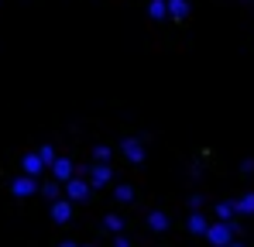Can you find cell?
<instances>
[{
	"instance_id": "6da1fadb",
	"label": "cell",
	"mask_w": 254,
	"mask_h": 247,
	"mask_svg": "<svg viewBox=\"0 0 254 247\" xmlns=\"http://www.w3.org/2000/svg\"><path fill=\"white\" fill-rule=\"evenodd\" d=\"M237 234H241V223L234 220V223H223V220H216V223H210V234H206V241H210L213 247H230L234 241H237Z\"/></svg>"
},
{
	"instance_id": "7a4b0ae2",
	"label": "cell",
	"mask_w": 254,
	"mask_h": 247,
	"mask_svg": "<svg viewBox=\"0 0 254 247\" xmlns=\"http://www.w3.org/2000/svg\"><path fill=\"white\" fill-rule=\"evenodd\" d=\"M89 192H93V185H89V179H86V175H76V179H69V182H65V199H72V203H86V199H89Z\"/></svg>"
},
{
	"instance_id": "3957f363",
	"label": "cell",
	"mask_w": 254,
	"mask_h": 247,
	"mask_svg": "<svg viewBox=\"0 0 254 247\" xmlns=\"http://www.w3.org/2000/svg\"><path fill=\"white\" fill-rule=\"evenodd\" d=\"M10 192H14L17 199H28V196L42 192V185H38V179H31V175H17V179H10Z\"/></svg>"
},
{
	"instance_id": "277c9868",
	"label": "cell",
	"mask_w": 254,
	"mask_h": 247,
	"mask_svg": "<svg viewBox=\"0 0 254 247\" xmlns=\"http://www.w3.org/2000/svg\"><path fill=\"white\" fill-rule=\"evenodd\" d=\"M121 155H124L130 165H141L144 158H148V151H144L141 137H124V141H121Z\"/></svg>"
},
{
	"instance_id": "5b68a950",
	"label": "cell",
	"mask_w": 254,
	"mask_h": 247,
	"mask_svg": "<svg viewBox=\"0 0 254 247\" xmlns=\"http://www.w3.org/2000/svg\"><path fill=\"white\" fill-rule=\"evenodd\" d=\"M110 182H114V168H110V165H100V162L89 165V185H93V189H103V185H110Z\"/></svg>"
},
{
	"instance_id": "8992f818",
	"label": "cell",
	"mask_w": 254,
	"mask_h": 247,
	"mask_svg": "<svg viewBox=\"0 0 254 247\" xmlns=\"http://www.w3.org/2000/svg\"><path fill=\"white\" fill-rule=\"evenodd\" d=\"M48 172H52V179L62 182V185H65L69 179H76V165H72V158H55V165H52Z\"/></svg>"
},
{
	"instance_id": "52a82bcc",
	"label": "cell",
	"mask_w": 254,
	"mask_h": 247,
	"mask_svg": "<svg viewBox=\"0 0 254 247\" xmlns=\"http://www.w3.org/2000/svg\"><path fill=\"white\" fill-rule=\"evenodd\" d=\"M186 230H189V234H196V237H206V234H210V220L203 216V209H192V213H189Z\"/></svg>"
},
{
	"instance_id": "ba28073f",
	"label": "cell",
	"mask_w": 254,
	"mask_h": 247,
	"mask_svg": "<svg viewBox=\"0 0 254 247\" xmlns=\"http://www.w3.org/2000/svg\"><path fill=\"white\" fill-rule=\"evenodd\" d=\"M21 168H24V175H31V179H38V175H42V172L48 168V165L42 162V155H38V151H28V155L21 158Z\"/></svg>"
},
{
	"instance_id": "9c48e42d",
	"label": "cell",
	"mask_w": 254,
	"mask_h": 247,
	"mask_svg": "<svg viewBox=\"0 0 254 247\" xmlns=\"http://www.w3.org/2000/svg\"><path fill=\"white\" fill-rule=\"evenodd\" d=\"M213 216L223 220V223H234L237 220V199H220V203L213 206Z\"/></svg>"
},
{
	"instance_id": "30bf717a",
	"label": "cell",
	"mask_w": 254,
	"mask_h": 247,
	"mask_svg": "<svg viewBox=\"0 0 254 247\" xmlns=\"http://www.w3.org/2000/svg\"><path fill=\"white\" fill-rule=\"evenodd\" d=\"M72 199H65V196H62V199H55V203H52V220H55V223H69V220H72Z\"/></svg>"
},
{
	"instance_id": "8fae6325",
	"label": "cell",
	"mask_w": 254,
	"mask_h": 247,
	"mask_svg": "<svg viewBox=\"0 0 254 247\" xmlns=\"http://www.w3.org/2000/svg\"><path fill=\"white\" fill-rule=\"evenodd\" d=\"M148 227H151L155 234H165V230L172 227L169 213H162V209H151V213H148Z\"/></svg>"
},
{
	"instance_id": "7c38bea8",
	"label": "cell",
	"mask_w": 254,
	"mask_h": 247,
	"mask_svg": "<svg viewBox=\"0 0 254 247\" xmlns=\"http://www.w3.org/2000/svg\"><path fill=\"white\" fill-rule=\"evenodd\" d=\"M189 14H192L189 0H169V17H172V21H186Z\"/></svg>"
},
{
	"instance_id": "4fadbf2b",
	"label": "cell",
	"mask_w": 254,
	"mask_h": 247,
	"mask_svg": "<svg viewBox=\"0 0 254 247\" xmlns=\"http://www.w3.org/2000/svg\"><path fill=\"white\" fill-rule=\"evenodd\" d=\"M148 17L151 21H165L169 17V0H151L148 3Z\"/></svg>"
},
{
	"instance_id": "5bb4252c",
	"label": "cell",
	"mask_w": 254,
	"mask_h": 247,
	"mask_svg": "<svg viewBox=\"0 0 254 247\" xmlns=\"http://www.w3.org/2000/svg\"><path fill=\"white\" fill-rule=\"evenodd\" d=\"M62 189H65V185L52 179V182H45V185H42V196H45V199H48V203H55V199H62V196H59Z\"/></svg>"
},
{
	"instance_id": "9a60e30c",
	"label": "cell",
	"mask_w": 254,
	"mask_h": 247,
	"mask_svg": "<svg viewBox=\"0 0 254 247\" xmlns=\"http://www.w3.org/2000/svg\"><path fill=\"white\" fill-rule=\"evenodd\" d=\"M237 216H254V192H244L237 199Z\"/></svg>"
},
{
	"instance_id": "2e32d148",
	"label": "cell",
	"mask_w": 254,
	"mask_h": 247,
	"mask_svg": "<svg viewBox=\"0 0 254 247\" xmlns=\"http://www.w3.org/2000/svg\"><path fill=\"white\" fill-rule=\"evenodd\" d=\"M103 230H110V234H124V220H121L117 213H107V216H103Z\"/></svg>"
},
{
	"instance_id": "e0dca14e",
	"label": "cell",
	"mask_w": 254,
	"mask_h": 247,
	"mask_svg": "<svg viewBox=\"0 0 254 247\" xmlns=\"http://www.w3.org/2000/svg\"><path fill=\"white\" fill-rule=\"evenodd\" d=\"M110 158H114V148H110V144H96V148H93V162L110 165Z\"/></svg>"
},
{
	"instance_id": "ac0fdd59",
	"label": "cell",
	"mask_w": 254,
	"mask_h": 247,
	"mask_svg": "<svg viewBox=\"0 0 254 247\" xmlns=\"http://www.w3.org/2000/svg\"><path fill=\"white\" fill-rule=\"evenodd\" d=\"M114 196H117V203H130L134 199V189L127 182H121V185H114Z\"/></svg>"
},
{
	"instance_id": "d6986e66",
	"label": "cell",
	"mask_w": 254,
	"mask_h": 247,
	"mask_svg": "<svg viewBox=\"0 0 254 247\" xmlns=\"http://www.w3.org/2000/svg\"><path fill=\"white\" fill-rule=\"evenodd\" d=\"M38 155H42V162L48 165V168H52V165H55V158H59V151H55V148H52V144H42V148H38Z\"/></svg>"
},
{
	"instance_id": "ffe728a7",
	"label": "cell",
	"mask_w": 254,
	"mask_h": 247,
	"mask_svg": "<svg viewBox=\"0 0 254 247\" xmlns=\"http://www.w3.org/2000/svg\"><path fill=\"white\" fill-rule=\"evenodd\" d=\"M241 172H244V175H254V158H244V162H241Z\"/></svg>"
},
{
	"instance_id": "44dd1931",
	"label": "cell",
	"mask_w": 254,
	"mask_h": 247,
	"mask_svg": "<svg viewBox=\"0 0 254 247\" xmlns=\"http://www.w3.org/2000/svg\"><path fill=\"white\" fill-rule=\"evenodd\" d=\"M189 206H192V209H203V206H206V199H203V196H199V192H196V196H192V199H189Z\"/></svg>"
},
{
	"instance_id": "7402d4cb",
	"label": "cell",
	"mask_w": 254,
	"mask_h": 247,
	"mask_svg": "<svg viewBox=\"0 0 254 247\" xmlns=\"http://www.w3.org/2000/svg\"><path fill=\"white\" fill-rule=\"evenodd\" d=\"M114 247H130V241H127L124 234H114Z\"/></svg>"
},
{
	"instance_id": "603a6c76",
	"label": "cell",
	"mask_w": 254,
	"mask_h": 247,
	"mask_svg": "<svg viewBox=\"0 0 254 247\" xmlns=\"http://www.w3.org/2000/svg\"><path fill=\"white\" fill-rule=\"evenodd\" d=\"M59 247H83V244H72V241H62Z\"/></svg>"
},
{
	"instance_id": "cb8c5ba5",
	"label": "cell",
	"mask_w": 254,
	"mask_h": 247,
	"mask_svg": "<svg viewBox=\"0 0 254 247\" xmlns=\"http://www.w3.org/2000/svg\"><path fill=\"white\" fill-rule=\"evenodd\" d=\"M230 247H244V244H241V241H234V244H230Z\"/></svg>"
},
{
	"instance_id": "d4e9b609",
	"label": "cell",
	"mask_w": 254,
	"mask_h": 247,
	"mask_svg": "<svg viewBox=\"0 0 254 247\" xmlns=\"http://www.w3.org/2000/svg\"><path fill=\"white\" fill-rule=\"evenodd\" d=\"M244 3H251V0H244Z\"/></svg>"
},
{
	"instance_id": "484cf974",
	"label": "cell",
	"mask_w": 254,
	"mask_h": 247,
	"mask_svg": "<svg viewBox=\"0 0 254 247\" xmlns=\"http://www.w3.org/2000/svg\"><path fill=\"white\" fill-rule=\"evenodd\" d=\"M86 247H93V244H86Z\"/></svg>"
}]
</instances>
